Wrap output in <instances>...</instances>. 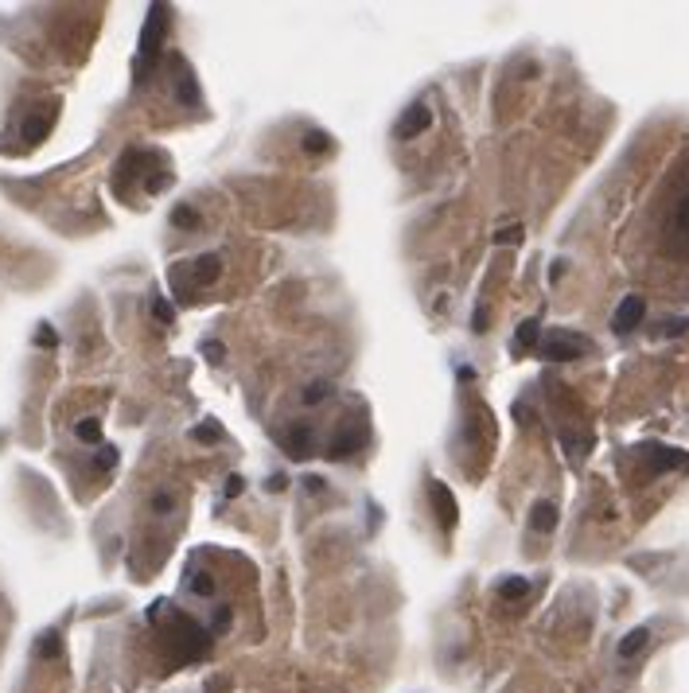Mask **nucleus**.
I'll use <instances>...</instances> for the list:
<instances>
[{
	"label": "nucleus",
	"instance_id": "20",
	"mask_svg": "<svg viewBox=\"0 0 689 693\" xmlns=\"http://www.w3.org/2000/svg\"><path fill=\"white\" fill-rule=\"evenodd\" d=\"M327 149H331V137H327V133L312 129V133L304 137V152H327Z\"/></svg>",
	"mask_w": 689,
	"mask_h": 693
},
{
	"label": "nucleus",
	"instance_id": "4",
	"mask_svg": "<svg viewBox=\"0 0 689 693\" xmlns=\"http://www.w3.org/2000/svg\"><path fill=\"white\" fill-rule=\"evenodd\" d=\"M429 499H433V506H436V522H440L444 530H452L456 526V499L448 495V487L429 479Z\"/></svg>",
	"mask_w": 689,
	"mask_h": 693
},
{
	"label": "nucleus",
	"instance_id": "11",
	"mask_svg": "<svg viewBox=\"0 0 689 693\" xmlns=\"http://www.w3.org/2000/svg\"><path fill=\"white\" fill-rule=\"evenodd\" d=\"M647 639H650L647 627H635V631H627V635H623V643H620V658H635V654L647 646Z\"/></svg>",
	"mask_w": 689,
	"mask_h": 693
},
{
	"label": "nucleus",
	"instance_id": "26",
	"mask_svg": "<svg viewBox=\"0 0 689 693\" xmlns=\"http://www.w3.org/2000/svg\"><path fill=\"white\" fill-rule=\"evenodd\" d=\"M218 436H222V433H218V425H199L195 433H191V440H203V444H215Z\"/></svg>",
	"mask_w": 689,
	"mask_h": 693
},
{
	"label": "nucleus",
	"instance_id": "10",
	"mask_svg": "<svg viewBox=\"0 0 689 693\" xmlns=\"http://www.w3.org/2000/svg\"><path fill=\"white\" fill-rule=\"evenodd\" d=\"M530 526L538 530V534H549L553 526H557V506H553V503H538V506H533V515H530Z\"/></svg>",
	"mask_w": 689,
	"mask_h": 693
},
{
	"label": "nucleus",
	"instance_id": "9",
	"mask_svg": "<svg viewBox=\"0 0 689 693\" xmlns=\"http://www.w3.org/2000/svg\"><path fill=\"white\" fill-rule=\"evenodd\" d=\"M179 67V78H176V94L183 106H199V90H195V78H191V70L183 67V62H176Z\"/></svg>",
	"mask_w": 689,
	"mask_h": 693
},
{
	"label": "nucleus",
	"instance_id": "22",
	"mask_svg": "<svg viewBox=\"0 0 689 693\" xmlns=\"http://www.w3.org/2000/svg\"><path fill=\"white\" fill-rule=\"evenodd\" d=\"M172 510H176V499L167 495V491H156V495H152V515L164 518V515H172Z\"/></svg>",
	"mask_w": 689,
	"mask_h": 693
},
{
	"label": "nucleus",
	"instance_id": "19",
	"mask_svg": "<svg viewBox=\"0 0 689 693\" xmlns=\"http://www.w3.org/2000/svg\"><path fill=\"white\" fill-rule=\"evenodd\" d=\"M172 222H176L179 230H195L199 226V215L191 207H176V210H172Z\"/></svg>",
	"mask_w": 689,
	"mask_h": 693
},
{
	"label": "nucleus",
	"instance_id": "24",
	"mask_svg": "<svg viewBox=\"0 0 689 693\" xmlns=\"http://www.w3.org/2000/svg\"><path fill=\"white\" fill-rule=\"evenodd\" d=\"M674 226H678V234H689V195L678 203V215H674Z\"/></svg>",
	"mask_w": 689,
	"mask_h": 693
},
{
	"label": "nucleus",
	"instance_id": "17",
	"mask_svg": "<svg viewBox=\"0 0 689 693\" xmlns=\"http://www.w3.org/2000/svg\"><path fill=\"white\" fill-rule=\"evenodd\" d=\"M59 651H63V643H59L55 631H47L40 643H35V654H40V658H59Z\"/></svg>",
	"mask_w": 689,
	"mask_h": 693
},
{
	"label": "nucleus",
	"instance_id": "28",
	"mask_svg": "<svg viewBox=\"0 0 689 693\" xmlns=\"http://www.w3.org/2000/svg\"><path fill=\"white\" fill-rule=\"evenodd\" d=\"M203 355H207L210 362H218V358H222V343H215V339H210V343H203Z\"/></svg>",
	"mask_w": 689,
	"mask_h": 693
},
{
	"label": "nucleus",
	"instance_id": "16",
	"mask_svg": "<svg viewBox=\"0 0 689 693\" xmlns=\"http://www.w3.org/2000/svg\"><path fill=\"white\" fill-rule=\"evenodd\" d=\"M74 436H78V440H86V444H98V440H101V425L94 421V417H86V421H78V425H74Z\"/></svg>",
	"mask_w": 689,
	"mask_h": 693
},
{
	"label": "nucleus",
	"instance_id": "13",
	"mask_svg": "<svg viewBox=\"0 0 689 693\" xmlns=\"http://www.w3.org/2000/svg\"><path fill=\"white\" fill-rule=\"evenodd\" d=\"M654 467L666 471V467H689V456L678 448H654Z\"/></svg>",
	"mask_w": 689,
	"mask_h": 693
},
{
	"label": "nucleus",
	"instance_id": "27",
	"mask_svg": "<svg viewBox=\"0 0 689 693\" xmlns=\"http://www.w3.org/2000/svg\"><path fill=\"white\" fill-rule=\"evenodd\" d=\"M242 483H246L242 476H230L226 487H222V495H226V499H238V495H242Z\"/></svg>",
	"mask_w": 689,
	"mask_h": 693
},
{
	"label": "nucleus",
	"instance_id": "31",
	"mask_svg": "<svg viewBox=\"0 0 689 693\" xmlns=\"http://www.w3.org/2000/svg\"><path fill=\"white\" fill-rule=\"evenodd\" d=\"M487 319H491L487 316V308H479V312H475V331H487Z\"/></svg>",
	"mask_w": 689,
	"mask_h": 693
},
{
	"label": "nucleus",
	"instance_id": "6",
	"mask_svg": "<svg viewBox=\"0 0 689 693\" xmlns=\"http://www.w3.org/2000/svg\"><path fill=\"white\" fill-rule=\"evenodd\" d=\"M429 121H433L429 106H409L405 109V117L397 121V140H409V137H417V133H424L429 129Z\"/></svg>",
	"mask_w": 689,
	"mask_h": 693
},
{
	"label": "nucleus",
	"instance_id": "14",
	"mask_svg": "<svg viewBox=\"0 0 689 693\" xmlns=\"http://www.w3.org/2000/svg\"><path fill=\"white\" fill-rule=\"evenodd\" d=\"M533 343H538V319H526V324L518 327V335H514V351L522 355V351H530Z\"/></svg>",
	"mask_w": 689,
	"mask_h": 693
},
{
	"label": "nucleus",
	"instance_id": "7",
	"mask_svg": "<svg viewBox=\"0 0 689 693\" xmlns=\"http://www.w3.org/2000/svg\"><path fill=\"white\" fill-rule=\"evenodd\" d=\"M51 121H55V106H47V113H43V109L40 113H31V117L24 121V140H31V144L43 140V133L51 129Z\"/></svg>",
	"mask_w": 689,
	"mask_h": 693
},
{
	"label": "nucleus",
	"instance_id": "29",
	"mask_svg": "<svg viewBox=\"0 0 689 693\" xmlns=\"http://www.w3.org/2000/svg\"><path fill=\"white\" fill-rule=\"evenodd\" d=\"M35 343H40V346H55V331H51V327H40V331H35Z\"/></svg>",
	"mask_w": 689,
	"mask_h": 693
},
{
	"label": "nucleus",
	"instance_id": "1",
	"mask_svg": "<svg viewBox=\"0 0 689 693\" xmlns=\"http://www.w3.org/2000/svg\"><path fill=\"white\" fill-rule=\"evenodd\" d=\"M160 35H164V4H152V16L144 24V35H140V62H137V78L144 82L152 62L160 55Z\"/></svg>",
	"mask_w": 689,
	"mask_h": 693
},
{
	"label": "nucleus",
	"instance_id": "8",
	"mask_svg": "<svg viewBox=\"0 0 689 693\" xmlns=\"http://www.w3.org/2000/svg\"><path fill=\"white\" fill-rule=\"evenodd\" d=\"M191 273H195L199 285H210V281H218V273H222V261H218L215 253H203L199 261H191Z\"/></svg>",
	"mask_w": 689,
	"mask_h": 693
},
{
	"label": "nucleus",
	"instance_id": "30",
	"mask_svg": "<svg viewBox=\"0 0 689 693\" xmlns=\"http://www.w3.org/2000/svg\"><path fill=\"white\" fill-rule=\"evenodd\" d=\"M686 319H670V324H666V335H681V331H686Z\"/></svg>",
	"mask_w": 689,
	"mask_h": 693
},
{
	"label": "nucleus",
	"instance_id": "23",
	"mask_svg": "<svg viewBox=\"0 0 689 693\" xmlns=\"http://www.w3.org/2000/svg\"><path fill=\"white\" fill-rule=\"evenodd\" d=\"M514 242H522V226H506L495 234V246H514Z\"/></svg>",
	"mask_w": 689,
	"mask_h": 693
},
{
	"label": "nucleus",
	"instance_id": "12",
	"mask_svg": "<svg viewBox=\"0 0 689 693\" xmlns=\"http://www.w3.org/2000/svg\"><path fill=\"white\" fill-rule=\"evenodd\" d=\"M331 394H335L331 382H327V378H315V382H308V386H304V394H300V397H304V406H319V401H327Z\"/></svg>",
	"mask_w": 689,
	"mask_h": 693
},
{
	"label": "nucleus",
	"instance_id": "5",
	"mask_svg": "<svg viewBox=\"0 0 689 693\" xmlns=\"http://www.w3.org/2000/svg\"><path fill=\"white\" fill-rule=\"evenodd\" d=\"M285 448H288V456L292 460H308V456L315 452V433H312V425H292L285 433Z\"/></svg>",
	"mask_w": 689,
	"mask_h": 693
},
{
	"label": "nucleus",
	"instance_id": "25",
	"mask_svg": "<svg viewBox=\"0 0 689 693\" xmlns=\"http://www.w3.org/2000/svg\"><path fill=\"white\" fill-rule=\"evenodd\" d=\"M152 316H156L160 319V324H172V319H176V312H172V304H167V300H152Z\"/></svg>",
	"mask_w": 689,
	"mask_h": 693
},
{
	"label": "nucleus",
	"instance_id": "32",
	"mask_svg": "<svg viewBox=\"0 0 689 693\" xmlns=\"http://www.w3.org/2000/svg\"><path fill=\"white\" fill-rule=\"evenodd\" d=\"M304 483H308V491H312V495H319V491H324V479H319V476H308Z\"/></svg>",
	"mask_w": 689,
	"mask_h": 693
},
{
	"label": "nucleus",
	"instance_id": "21",
	"mask_svg": "<svg viewBox=\"0 0 689 693\" xmlns=\"http://www.w3.org/2000/svg\"><path fill=\"white\" fill-rule=\"evenodd\" d=\"M191 592L195 596H215V581H210V573H191Z\"/></svg>",
	"mask_w": 689,
	"mask_h": 693
},
{
	"label": "nucleus",
	"instance_id": "18",
	"mask_svg": "<svg viewBox=\"0 0 689 693\" xmlns=\"http://www.w3.org/2000/svg\"><path fill=\"white\" fill-rule=\"evenodd\" d=\"M94 467H98V471H113V467H117V448H113V444H101L98 456H94Z\"/></svg>",
	"mask_w": 689,
	"mask_h": 693
},
{
	"label": "nucleus",
	"instance_id": "3",
	"mask_svg": "<svg viewBox=\"0 0 689 693\" xmlns=\"http://www.w3.org/2000/svg\"><path fill=\"white\" fill-rule=\"evenodd\" d=\"M642 312H647L642 297H623V304L615 308V316H611V327H615L620 335H627V331H635V327H639Z\"/></svg>",
	"mask_w": 689,
	"mask_h": 693
},
{
	"label": "nucleus",
	"instance_id": "15",
	"mask_svg": "<svg viewBox=\"0 0 689 693\" xmlns=\"http://www.w3.org/2000/svg\"><path fill=\"white\" fill-rule=\"evenodd\" d=\"M526 592H530L526 576H510V581H502V585H499V596H502V600H522Z\"/></svg>",
	"mask_w": 689,
	"mask_h": 693
},
{
	"label": "nucleus",
	"instance_id": "2",
	"mask_svg": "<svg viewBox=\"0 0 689 693\" xmlns=\"http://www.w3.org/2000/svg\"><path fill=\"white\" fill-rule=\"evenodd\" d=\"M584 351H588V343L576 335H565V331H557V335H549L542 343V358H553V362H565V358H581Z\"/></svg>",
	"mask_w": 689,
	"mask_h": 693
}]
</instances>
